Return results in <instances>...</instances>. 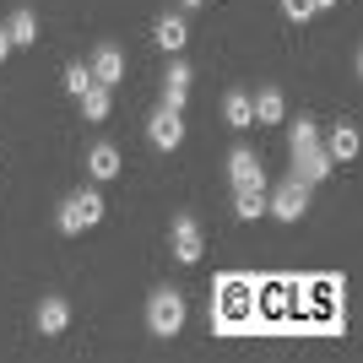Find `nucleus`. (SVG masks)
<instances>
[{
    "label": "nucleus",
    "instance_id": "f257e3e1",
    "mask_svg": "<svg viewBox=\"0 0 363 363\" xmlns=\"http://www.w3.org/2000/svg\"><path fill=\"white\" fill-rule=\"evenodd\" d=\"M212 325L223 336H239V331L255 325V282H250V277H223V282H217V315H212Z\"/></svg>",
    "mask_w": 363,
    "mask_h": 363
},
{
    "label": "nucleus",
    "instance_id": "f03ea898",
    "mask_svg": "<svg viewBox=\"0 0 363 363\" xmlns=\"http://www.w3.org/2000/svg\"><path fill=\"white\" fill-rule=\"evenodd\" d=\"M55 223H60V233H87V228L104 223V196L98 190H71V196L60 201V212H55Z\"/></svg>",
    "mask_w": 363,
    "mask_h": 363
},
{
    "label": "nucleus",
    "instance_id": "7ed1b4c3",
    "mask_svg": "<svg viewBox=\"0 0 363 363\" xmlns=\"http://www.w3.org/2000/svg\"><path fill=\"white\" fill-rule=\"evenodd\" d=\"M184 315H190V309H184V293L179 288H157L147 298V331L152 336H179L184 331Z\"/></svg>",
    "mask_w": 363,
    "mask_h": 363
},
{
    "label": "nucleus",
    "instance_id": "20e7f679",
    "mask_svg": "<svg viewBox=\"0 0 363 363\" xmlns=\"http://www.w3.org/2000/svg\"><path fill=\"white\" fill-rule=\"evenodd\" d=\"M168 250H174L179 266H196V260L206 255V233H201V217L196 212H179V217H174V228H168Z\"/></svg>",
    "mask_w": 363,
    "mask_h": 363
},
{
    "label": "nucleus",
    "instance_id": "39448f33",
    "mask_svg": "<svg viewBox=\"0 0 363 363\" xmlns=\"http://www.w3.org/2000/svg\"><path fill=\"white\" fill-rule=\"evenodd\" d=\"M266 212H272L277 223H298V217L309 212V184H303L298 174H288V179L266 196Z\"/></svg>",
    "mask_w": 363,
    "mask_h": 363
},
{
    "label": "nucleus",
    "instance_id": "423d86ee",
    "mask_svg": "<svg viewBox=\"0 0 363 363\" xmlns=\"http://www.w3.org/2000/svg\"><path fill=\"white\" fill-rule=\"evenodd\" d=\"M147 136H152L157 152H174L184 141V114H179V108H157V114L147 120Z\"/></svg>",
    "mask_w": 363,
    "mask_h": 363
},
{
    "label": "nucleus",
    "instance_id": "0eeeda50",
    "mask_svg": "<svg viewBox=\"0 0 363 363\" xmlns=\"http://www.w3.org/2000/svg\"><path fill=\"white\" fill-rule=\"evenodd\" d=\"M331 168H336V163H331V152L320 147V141H309V147L293 152V174H298L303 184H320L325 174H331Z\"/></svg>",
    "mask_w": 363,
    "mask_h": 363
},
{
    "label": "nucleus",
    "instance_id": "6e6552de",
    "mask_svg": "<svg viewBox=\"0 0 363 363\" xmlns=\"http://www.w3.org/2000/svg\"><path fill=\"white\" fill-rule=\"evenodd\" d=\"M92 82H104V87H114V82H125V55L114 44H98L92 49V60H87Z\"/></svg>",
    "mask_w": 363,
    "mask_h": 363
},
{
    "label": "nucleus",
    "instance_id": "1a4fd4ad",
    "mask_svg": "<svg viewBox=\"0 0 363 363\" xmlns=\"http://www.w3.org/2000/svg\"><path fill=\"white\" fill-rule=\"evenodd\" d=\"M152 38H157V49L179 55V49L190 44V22H184L179 11H163V16H157V28H152Z\"/></svg>",
    "mask_w": 363,
    "mask_h": 363
},
{
    "label": "nucleus",
    "instance_id": "9d476101",
    "mask_svg": "<svg viewBox=\"0 0 363 363\" xmlns=\"http://www.w3.org/2000/svg\"><path fill=\"white\" fill-rule=\"evenodd\" d=\"M228 179H233V190H239V184H266L260 157H255L250 147H233V152H228Z\"/></svg>",
    "mask_w": 363,
    "mask_h": 363
},
{
    "label": "nucleus",
    "instance_id": "9b49d317",
    "mask_svg": "<svg viewBox=\"0 0 363 363\" xmlns=\"http://www.w3.org/2000/svg\"><path fill=\"white\" fill-rule=\"evenodd\" d=\"M250 108H255V120H260V125H282V114H288V98H282V87H277V82H266V87L250 98Z\"/></svg>",
    "mask_w": 363,
    "mask_h": 363
},
{
    "label": "nucleus",
    "instance_id": "f8f14e48",
    "mask_svg": "<svg viewBox=\"0 0 363 363\" xmlns=\"http://www.w3.org/2000/svg\"><path fill=\"white\" fill-rule=\"evenodd\" d=\"M190 82H196V76H190V65H184V60H174V65H168V76H163V108H179V114H184Z\"/></svg>",
    "mask_w": 363,
    "mask_h": 363
},
{
    "label": "nucleus",
    "instance_id": "ddd939ff",
    "mask_svg": "<svg viewBox=\"0 0 363 363\" xmlns=\"http://www.w3.org/2000/svg\"><path fill=\"white\" fill-rule=\"evenodd\" d=\"M33 320H38V331H44V336H60L65 325H71V303L49 293V298H38V315H33Z\"/></svg>",
    "mask_w": 363,
    "mask_h": 363
},
{
    "label": "nucleus",
    "instance_id": "4468645a",
    "mask_svg": "<svg viewBox=\"0 0 363 363\" xmlns=\"http://www.w3.org/2000/svg\"><path fill=\"white\" fill-rule=\"evenodd\" d=\"M87 174H92V179H120V174H125L120 152L108 147V141H98V147H87Z\"/></svg>",
    "mask_w": 363,
    "mask_h": 363
},
{
    "label": "nucleus",
    "instance_id": "2eb2a0df",
    "mask_svg": "<svg viewBox=\"0 0 363 363\" xmlns=\"http://www.w3.org/2000/svg\"><path fill=\"white\" fill-rule=\"evenodd\" d=\"M358 147H363V141H358V125H347V120H342L331 136H325V152H331V163H352V157H358Z\"/></svg>",
    "mask_w": 363,
    "mask_h": 363
},
{
    "label": "nucleus",
    "instance_id": "dca6fc26",
    "mask_svg": "<svg viewBox=\"0 0 363 363\" xmlns=\"http://www.w3.org/2000/svg\"><path fill=\"white\" fill-rule=\"evenodd\" d=\"M233 217H244V223L266 217V184H239L233 190Z\"/></svg>",
    "mask_w": 363,
    "mask_h": 363
},
{
    "label": "nucleus",
    "instance_id": "f3484780",
    "mask_svg": "<svg viewBox=\"0 0 363 363\" xmlns=\"http://www.w3.org/2000/svg\"><path fill=\"white\" fill-rule=\"evenodd\" d=\"M6 38H11V49L38 44V16H33L28 6H16V11H11V22H6Z\"/></svg>",
    "mask_w": 363,
    "mask_h": 363
},
{
    "label": "nucleus",
    "instance_id": "a211bd4d",
    "mask_svg": "<svg viewBox=\"0 0 363 363\" xmlns=\"http://www.w3.org/2000/svg\"><path fill=\"white\" fill-rule=\"evenodd\" d=\"M223 120H228V130H250V125H255V108H250V92H228L223 98Z\"/></svg>",
    "mask_w": 363,
    "mask_h": 363
},
{
    "label": "nucleus",
    "instance_id": "6ab92c4d",
    "mask_svg": "<svg viewBox=\"0 0 363 363\" xmlns=\"http://www.w3.org/2000/svg\"><path fill=\"white\" fill-rule=\"evenodd\" d=\"M76 104H82V114H87V120H108V108H114V87H104V82H92V87L82 92Z\"/></svg>",
    "mask_w": 363,
    "mask_h": 363
},
{
    "label": "nucleus",
    "instance_id": "aec40b11",
    "mask_svg": "<svg viewBox=\"0 0 363 363\" xmlns=\"http://www.w3.org/2000/svg\"><path fill=\"white\" fill-rule=\"evenodd\" d=\"M87 87H92V71H87V65H65V92H71V98H82Z\"/></svg>",
    "mask_w": 363,
    "mask_h": 363
},
{
    "label": "nucleus",
    "instance_id": "412c9836",
    "mask_svg": "<svg viewBox=\"0 0 363 363\" xmlns=\"http://www.w3.org/2000/svg\"><path fill=\"white\" fill-rule=\"evenodd\" d=\"M309 141H320V130H315V120H298V125H293V130H288V147H293V152H298V147H309Z\"/></svg>",
    "mask_w": 363,
    "mask_h": 363
},
{
    "label": "nucleus",
    "instance_id": "4be33fe9",
    "mask_svg": "<svg viewBox=\"0 0 363 363\" xmlns=\"http://www.w3.org/2000/svg\"><path fill=\"white\" fill-rule=\"evenodd\" d=\"M282 6V16H293V22H309L315 16V0H277Z\"/></svg>",
    "mask_w": 363,
    "mask_h": 363
},
{
    "label": "nucleus",
    "instance_id": "5701e85b",
    "mask_svg": "<svg viewBox=\"0 0 363 363\" xmlns=\"http://www.w3.org/2000/svg\"><path fill=\"white\" fill-rule=\"evenodd\" d=\"M6 55H11V38H6V28H0V60H6Z\"/></svg>",
    "mask_w": 363,
    "mask_h": 363
},
{
    "label": "nucleus",
    "instance_id": "b1692460",
    "mask_svg": "<svg viewBox=\"0 0 363 363\" xmlns=\"http://www.w3.org/2000/svg\"><path fill=\"white\" fill-rule=\"evenodd\" d=\"M331 6H336V0H315V11H331Z\"/></svg>",
    "mask_w": 363,
    "mask_h": 363
},
{
    "label": "nucleus",
    "instance_id": "393cba45",
    "mask_svg": "<svg viewBox=\"0 0 363 363\" xmlns=\"http://www.w3.org/2000/svg\"><path fill=\"white\" fill-rule=\"evenodd\" d=\"M179 6H206V0H179Z\"/></svg>",
    "mask_w": 363,
    "mask_h": 363
}]
</instances>
